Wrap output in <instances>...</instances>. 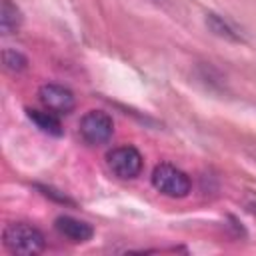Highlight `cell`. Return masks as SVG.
<instances>
[{"instance_id": "cell-1", "label": "cell", "mask_w": 256, "mask_h": 256, "mask_svg": "<svg viewBox=\"0 0 256 256\" xmlns=\"http://www.w3.org/2000/svg\"><path fill=\"white\" fill-rule=\"evenodd\" d=\"M2 242L12 254H22V256H34L46 248L44 234L38 228L24 222L8 224L2 232Z\"/></svg>"}, {"instance_id": "cell-2", "label": "cell", "mask_w": 256, "mask_h": 256, "mask_svg": "<svg viewBox=\"0 0 256 256\" xmlns=\"http://www.w3.org/2000/svg\"><path fill=\"white\" fill-rule=\"evenodd\" d=\"M152 186L164 196L184 198L188 196L192 184H190V178L180 168L162 162L152 170Z\"/></svg>"}, {"instance_id": "cell-3", "label": "cell", "mask_w": 256, "mask_h": 256, "mask_svg": "<svg viewBox=\"0 0 256 256\" xmlns=\"http://www.w3.org/2000/svg\"><path fill=\"white\" fill-rule=\"evenodd\" d=\"M78 132L82 140L90 146L106 144L114 134V122L112 118L102 110H90L80 118Z\"/></svg>"}, {"instance_id": "cell-4", "label": "cell", "mask_w": 256, "mask_h": 256, "mask_svg": "<svg viewBox=\"0 0 256 256\" xmlns=\"http://www.w3.org/2000/svg\"><path fill=\"white\" fill-rule=\"evenodd\" d=\"M108 170L120 180H132L142 172V154L134 146H118L106 154Z\"/></svg>"}, {"instance_id": "cell-5", "label": "cell", "mask_w": 256, "mask_h": 256, "mask_svg": "<svg viewBox=\"0 0 256 256\" xmlns=\"http://www.w3.org/2000/svg\"><path fill=\"white\" fill-rule=\"evenodd\" d=\"M38 98L46 110L54 114H70L76 106L74 94L60 84H44L38 90Z\"/></svg>"}, {"instance_id": "cell-6", "label": "cell", "mask_w": 256, "mask_h": 256, "mask_svg": "<svg viewBox=\"0 0 256 256\" xmlns=\"http://www.w3.org/2000/svg\"><path fill=\"white\" fill-rule=\"evenodd\" d=\"M54 228L58 230V234H62L64 238L72 242H86L94 234V228L88 222L72 218V216H58L54 220Z\"/></svg>"}, {"instance_id": "cell-7", "label": "cell", "mask_w": 256, "mask_h": 256, "mask_svg": "<svg viewBox=\"0 0 256 256\" xmlns=\"http://www.w3.org/2000/svg\"><path fill=\"white\" fill-rule=\"evenodd\" d=\"M26 114L42 132H46L50 136H62L64 128H62V124L58 120V114H54L50 110H32V108L26 110Z\"/></svg>"}, {"instance_id": "cell-8", "label": "cell", "mask_w": 256, "mask_h": 256, "mask_svg": "<svg viewBox=\"0 0 256 256\" xmlns=\"http://www.w3.org/2000/svg\"><path fill=\"white\" fill-rule=\"evenodd\" d=\"M22 26V12L12 0H2L0 8V30L2 34H14Z\"/></svg>"}, {"instance_id": "cell-9", "label": "cell", "mask_w": 256, "mask_h": 256, "mask_svg": "<svg viewBox=\"0 0 256 256\" xmlns=\"http://www.w3.org/2000/svg\"><path fill=\"white\" fill-rule=\"evenodd\" d=\"M206 26L212 30V34H216V36H220V38H224V40H230V42H240V40H242L240 34H238L222 16H218V14H214V12H208V14H206Z\"/></svg>"}, {"instance_id": "cell-10", "label": "cell", "mask_w": 256, "mask_h": 256, "mask_svg": "<svg viewBox=\"0 0 256 256\" xmlns=\"http://www.w3.org/2000/svg\"><path fill=\"white\" fill-rule=\"evenodd\" d=\"M2 62H4V68L10 70V72H22L26 66H28V58L18 52V50H12V48H4L2 52Z\"/></svg>"}, {"instance_id": "cell-11", "label": "cell", "mask_w": 256, "mask_h": 256, "mask_svg": "<svg viewBox=\"0 0 256 256\" xmlns=\"http://www.w3.org/2000/svg\"><path fill=\"white\" fill-rule=\"evenodd\" d=\"M40 190L46 194V196H52V198H56V200H60V202H70L66 196H62V194H58L56 190H52V188H44V186H40Z\"/></svg>"}, {"instance_id": "cell-12", "label": "cell", "mask_w": 256, "mask_h": 256, "mask_svg": "<svg viewBox=\"0 0 256 256\" xmlns=\"http://www.w3.org/2000/svg\"><path fill=\"white\" fill-rule=\"evenodd\" d=\"M248 210H250L252 214H256V204H248Z\"/></svg>"}]
</instances>
